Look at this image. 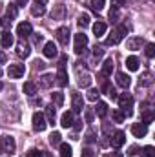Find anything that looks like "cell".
Here are the masks:
<instances>
[{
    "label": "cell",
    "mask_w": 155,
    "mask_h": 157,
    "mask_svg": "<svg viewBox=\"0 0 155 157\" xmlns=\"http://www.w3.org/2000/svg\"><path fill=\"white\" fill-rule=\"evenodd\" d=\"M119 101V106H120V112H122V117H131V106H133V97L131 93H122L117 97Z\"/></svg>",
    "instance_id": "obj_1"
},
{
    "label": "cell",
    "mask_w": 155,
    "mask_h": 157,
    "mask_svg": "<svg viewBox=\"0 0 155 157\" xmlns=\"http://www.w3.org/2000/svg\"><path fill=\"white\" fill-rule=\"evenodd\" d=\"M0 148H2L4 154L13 155L15 150H17V143H15L13 137H9V135H2V137H0Z\"/></svg>",
    "instance_id": "obj_2"
},
{
    "label": "cell",
    "mask_w": 155,
    "mask_h": 157,
    "mask_svg": "<svg viewBox=\"0 0 155 157\" xmlns=\"http://www.w3.org/2000/svg\"><path fill=\"white\" fill-rule=\"evenodd\" d=\"M33 130L35 132H44L46 130V126H47V122H46V117L42 115V113H39V112H35L33 113Z\"/></svg>",
    "instance_id": "obj_3"
},
{
    "label": "cell",
    "mask_w": 155,
    "mask_h": 157,
    "mask_svg": "<svg viewBox=\"0 0 155 157\" xmlns=\"http://www.w3.org/2000/svg\"><path fill=\"white\" fill-rule=\"evenodd\" d=\"M24 73H26V66L24 64H11L7 68V75L11 78H20L24 77Z\"/></svg>",
    "instance_id": "obj_4"
},
{
    "label": "cell",
    "mask_w": 155,
    "mask_h": 157,
    "mask_svg": "<svg viewBox=\"0 0 155 157\" xmlns=\"http://www.w3.org/2000/svg\"><path fill=\"white\" fill-rule=\"evenodd\" d=\"M17 35L20 37V39H28L29 35H33V28H31V24L29 22H20L18 26H17Z\"/></svg>",
    "instance_id": "obj_5"
},
{
    "label": "cell",
    "mask_w": 155,
    "mask_h": 157,
    "mask_svg": "<svg viewBox=\"0 0 155 157\" xmlns=\"http://www.w3.org/2000/svg\"><path fill=\"white\" fill-rule=\"evenodd\" d=\"M86 46H88V37H86L84 33H77V35H75V53L80 55Z\"/></svg>",
    "instance_id": "obj_6"
},
{
    "label": "cell",
    "mask_w": 155,
    "mask_h": 157,
    "mask_svg": "<svg viewBox=\"0 0 155 157\" xmlns=\"http://www.w3.org/2000/svg\"><path fill=\"white\" fill-rule=\"evenodd\" d=\"M70 28L68 26H62V28H59L57 29V39H59V42L62 44V46H68V42H70Z\"/></svg>",
    "instance_id": "obj_7"
},
{
    "label": "cell",
    "mask_w": 155,
    "mask_h": 157,
    "mask_svg": "<svg viewBox=\"0 0 155 157\" xmlns=\"http://www.w3.org/2000/svg\"><path fill=\"white\" fill-rule=\"evenodd\" d=\"M131 133H133L135 137H144V135L148 133V124H144V122H135V124L131 126Z\"/></svg>",
    "instance_id": "obj_8"
},
{
    "label": "cell",
    "mask_w": 155,
    "mask_h": 157,
    "mask_svg": "<svg viewBox=\"0 0 155 157\" xmlns=\"http://www.w3.org/2000/svg\"><path fill=\"white\" fill-rule=\"evenodd\" d=\"M71 106H73V112H82L84 108V99L80 93H73L71 95Z\"/></svg>",
    "instance_id": "obj_9"
},
{
    "label": "cell",
    "mask_w": 155,
    "mask_h": 157,
    "mask_svg": "<svg viewBox=\"0 0 155 157\" xmlns=\"http://www.w3.org/2000/svg\"><path fill=\"white\" fill-rule=\"evenodd\" d=\"M29 53H31V48H29V46H28L24 40L17 44V55H18V57H22V59H28V57H29Z\"/></svg>",
    "instance_id": "obj_10"
},
{
    "label": "cell",
    "mask_w": 155,
    "mask_h": 157,
    "mask_svg": "<svg viewBox=\"0 0 155 157\" xmlns=\"http://www.w3.org/2000/svg\"><path fill=\"white\" fill-rule=\"evenodd\" d=\"M117 84H119L120 88L128 90L130 84H131V78H130V75H126L124 71H119V73H117Z\"/></svg>",
    "instance_id": "obj_11"
},
{
    "label": "cell",
    "mask_w": 155,
    "mask_h": 157,
    "mask_svg": "<svg viewBox=\"0 0 155 157\" xmlns=\"http://www.w3.org/2000/svg\"><path fill=\"white\" fill-rule=\"evenodd\" d=\"M141 46H144V39H141V37H133V39H130L126 42V48L128 49H141Z\"/></svg>",
    "instance_id": "obj_12"
},
{
    "label": "cell",
    "mask_w": 155,
    "mask_h": 157,
    "mask_svg": "<svg viewBox=\"0 0 155 157\" xmlns=\"http://www.w3.org/2000/svg\"><path fill=\"white\" fill-rule=\"evenodd\" d=\"M124 143H126V133H124V132H115L113 137H112V144H113L115 148H119V146H122Z\"/></svg>",
    "instance_id": "obj_13"
},
{
    "label": "cell",
    "mask_w": 155,
    "mask_h": 157,
    "mask_svg": "<svg viewBox=\"0 0 155 157\" xmlns=\"http://www.w3.org/2000/svg\"><path fill=\"white\" fill-rule=\"evenodd\" d=\"M0 44H2V48H11L13 44H15V40H13V35L9 33V31H4L2 33V37H0Z\"/></svg>",
    "instance_id": "obj_14"
},
{
    "label": "cell",
    "mask_w": 155,
    "mask_h": 157,
    "mask_svg": "<svg viewBox=\"0 0 155 157\" xmlns=\"http://www.w3.org/2000/svg\"><path fill=\"white\" fill-rule=\"evenodd\" d=\"M57 46L53 44V42H46V46H44V55L47 57V59H53V57H57Z\"/></svg>",
    "instance_id": "obj_15"
},
{
    "label": "cell",
    "mask_w": 155,
    "mask_h": 157,
    "mask_svg": "<svg viewBox=\"0 0 155 157\" xmlns=\"http://www.w3.org/2000/svg\"><path fill=\"white\" fill-rule=\"evenodd\" d=\"M60 126H62V128H71V126H73V113H71V112L62 113V117H60Z\"/></svg>",
    "instance_id": "obj_16"
},
{
    "label": "cell",
    "mask_w": 155,
    "mask_h": 157,
    "mask_svg": "<svg viewBox=\"0 0 155 157\" xmlns=\"http://www.w3.org/2000/svg\"><path fill=\"white\" fill-rule=\"evenodd\" d=\"M57 82H59V86H68V73H66V70L64 68H60L59 66V71H57Z\"/></svg>",
    "instance_id": "obj_17"
},
{
    "label": "cell",
    "mask_w": 155,
    "mask_h": 157,
    "mask_svg": "<svg viewBox=\"0 0 155 157\" xmlns=\"http://www.w3.org/2000/svg\"><path fill=\"white\" fill-rule=\"evenodd\" d=\"M139 64H141V62H139V59H137V57H133V55L126 59V68H128L130 71H137V70H139Z\"/></svg>",
    "instance_id": "obj_18"
},
{
    "label": "cell",
    "mask_w": 155,
    "mask_h": 157,
    "mask_svg": "<svg viewBox=\"0 0 155 157\" xmlns=\"http://www.w3.org/2000/svg\"><path fill=\"white\" fill-rule=\"evenodd\" d=\"M120 39H122L120 31H119V29H115V31H112V35L106 39V46H115L117 42H120Z\"/></svg>",
    "instance_id": "obj_19"
},
{
    "label": "cell",
    "mask_w": 155,
    "mask_h": 157,
    "mask_svg": "<svg viewBox=\"0 0 155 157\" xmlns=\"http://www.w3.org/2000/svg\"><path fill=\"white\" fill-rule=\"evenodd\" d=\"M31 13H33L35 17H42V15L46 13V6H44V4H40V2H37V0H35V4L31 6Z\"/></svg>",
    "instance_id": "obj_20"
},
{
    "label": "cell",
    "mask_w": 155,
    "mask_h": 157,
    "mask_svg": "<svg viewBox=\"0 0 155 157\" xmlns=\"http://www.w3.org/2000/svg\"><path fill=\"white\" fill-rule=\"evenodd\" d=\"M106 24L104 22H95L93 24V33H95V37H102L104 33H106Z\"/></svg>",
    "instance_id": "obj_21"
},
{
    "label": "cell",
    "mask_w": 155,
    "mask_h": 157,
    "mask_svg": "<svg viewBox=\"0 0 155 157\" xmlns=\"http://www.w3.org/2000/svg\"><path fill=\"white\" fill-rule=\"evenodd\" d=\"M17 15H18L17 4H9V6L6 7V17H7L9 20H13V18H17Z\"/></svg>",
    "instance_id": "obj_22"
},
{
    "label": "cell",
    "mask_w": 155,
    "mask_h": 157,
    "mask_svg": "<svg viewBox=\"0 0 155 157\" xmlns=\"http://www.w3.org/2000/svg\"><path fill=\"white\" fill-rule=\"evenodd\" d=\"M152 82H153L152 73H150V71H144L142 77H141V80H139V88H141V86H152Z\"/></svg>",
    "instance_id": "obj_23"
},
{
    "label": "cell",
    "mask_w": 155,
    "mask_h": 157,
    "mask_svg": "<svg viewBox=\"0 0 155 157\" xmlns=\"http://www.w3.org/2000/svg\"><path fill=\"white\" fill-rule=\"evenodd\" d=\"M112 71H113V60H112V59H108V60L102 64V75H104V77H110V75H112Z\"/></svg>",
    "instance_id": "obj_24"
},
{
    "label": "cell",
    "mask_w": 155,
    "mask_h": 157,
    "mask_svg": "<svg viewBox=\"0 0 155 157\" xmlns=\"http://www.w3.org/2000/svg\"><path fill=\"white\" fill-rule=\"evenodd\" d=\"M95 112H97V115H99V117H106V113H108V104H106V102H102V101H99V102H97Z\"/></svg>",
    "instance_id": "obj_25"
},
{
    "label": "cell",
    "mask_w": 155,
    "mask_h": 157,
    "mask_svg": "<svg viewBox=\"0 0 155 157\" xmlns=\"http://www.w3.org/2000/svg\"><path fill=\"white\" fill-rule=\"evenodd\" d=\"M73 155V150L68 143H60V157H71Z\"/></svg>",
    "instance_id": "obj_26"
},
{
    "label": "cell",
    "mask_w": 155,
    "mask_h": 157,
    "mask_svg": "<svg viewBox=\"0 0 155 157\" xmlns=\"http://www.w3.org/2000/svg\"><path fill=\"white\" fill-rule=\"evenodd\" d=\"M51 101H53V102L60 108V106L64 104V95H62L60 91H53V93H51Z\"/></svg>",
    "instance_id": "obj_27"
},
{
    "label": "cell",
    "mask_w": 155,
    "mask_h": 157,
    "mask_svg": "<svg viewBox=\"0 0 155 157\" xmlns=\"http://www.w3.org/2000/svg\"><path fill=\"white\" fill-rule=\"evenodd\" d=\"M89 84H91V75L89 73H84V75L78 77V86L80 88H88Z\"/></svg>",
    "instance_id": "obj_28"
},
{
    "label": "cell",
    "mask_w": 155,
    "mask_h": 157,
    "mask_svg": "<svg viewBox=\"0 0 155 157\" xmlns=\"http://www.w3.org/2000/svg\"><path fill=\"white\" fill-rule=\"evenodd\" d=\"M24 93L29 95V97H33V95L37 93V86H35L33 82H26V84H24Z\"/></svg>",
    "instance_id": "obj_29"
},
{
    "label": "cell",
    "mask_w": 155,
    "mask_h": 157,
    "mask_svg": "<svg viewBox=\"0 0 155 157\" xmlns=\"http://www.w3.org/2000/svg\"><path fill=\"white\" fill-rule=\"evenodd\" d=\"M46 119H47V121H49L51 124L55 122V119H57V112H55V108H53V104L46 108Z\"/></svg>",
    "instance_id": "obj_30"
},
{
    "label": "cell",
    "mask_w": 155,
    "mask_h": 157,
    "mask_svg": "<svg viewBox=\"0 0 155 157\" xmlns=\"http://www.w3.org/2000/svg\"><path fill=\"white\" fill-rule=\"evenodd\" d=\"M77 24L80 26V28H88V26H89V15H86V13H82V15L78 17Z\"/></svg>",
    "instance_id": "obj_31"
},
{
    "label": "cell",
    "mask_w": 155,
    "mask_h": 157,
    "mask_svg": "<svg viewBox=\"0 0 155 157\" xmlns=\"http://www.w3.org/2000/svg\"><path fill=\"white\" fill-rule=\"evenodd\" d=\"M60 137H62V135H60L59 132H53V133L49 135V143H51L53 146H57V144H60Z\"/></svg>",
    "instance_id": "obj_32"
},
{
    "label": "cell",
    "mask_w": 155,
    "mask_h": 157,
    "mask_svg": "<svg viewBox=\"0 0 155 157\" xmlns=\"http://www.w3.org/2000/svg\"><path fill=\"white\" fill-rule=\"evenodd\" d=\"M91 2V7L95 9V11H100L104 6H106V0H89Z\"/></svg>",
    "instance_id": "obj_33"
},
{
    "label": "cell",
    "mask_w": 155,
    "mask_h": 157,
    "mask_svg": "<svg viewBox=\"0 0 155 157\" xmlns=\"http://www.w3.org/2000/svg\"><path fill=\"white\" fill-rule=\"evenodd\" d=\"M99 95H100L99 90H89V91H88V101L95 102V101H99Z\"/></svg>",
    "instance_id": "obj_34"
},
{
    "label": "cell",
    "mask_w": 155,
    "mask_h": 157,
    "mask_svg": "<svg viewBox=\"0 0 155 157\" xmlns=\"http://www.w3.org/2000/svg\"><path fill=\"white\" fill-rule=\"evenodd\" d=\"M144 51H146V57H148V59H153L155 57V44H152V42L146 44V49H144Z\"/></svg>",
    "instance_id": "obj_35"
},
{
    "label": "cell",
    "mask_w": 155,
    "mask_h": 157,
    "mask_svg": "<svg viewBox=\"0 0 155 157\" xmlns=\"http://www.w3.org/2000/svg\"><path fill=\"white\" fill-rule=\"evenodd\" d=\"M51 82H53V77H51V75H42V78H40V84H42L44 88H49Z\"/></svg>",
    "instance_id": "obj_36"
},
{
    "label": "cell",
    "mask_w": 155,
    "mask_h": 157,
    "mask_svg": "<svg viewBox=\"0 0 155 157\" xmlns=\"http://www.w3.org/2000/svg\"><path fill=\"white\" fill-rule=\"evenodd\" d=\"M153 146H144L142 148V154H141V157H153Z\"/></svg>",
    "instance_id": "obj_37"
},
{
    "label": "cell",
    "mask_w": 155,
    "mask_h": 157,
    "mask_svg": "<svg viewBox=\"0 0 155 157\" xmlns=\"http://www.w3.org/2000/svg\"><path fill=\"white\" fill-rule=\"evenodd\" d=\"M102 55H104V49H102L100 46H95V48H93V57H95V59H100Z\"/></svg>",
    "instance_id": "obj_38"
},
{
    "label": "cell",
    "mask_w": 155,
    "mask_h": 157,
    "mask_svg": "<svg viewBox=\"0 0 155 157\" xmlns=\"http://www.w3.org/2000/svg\"><path fill=\"white\" fill-rule=\"evenodd\" d=\"M117 18H119V9H117V6H113V7H112V11H110V20L117 22Z\"/></svg>",
    "instance_id": "obj_39"
},
{
    "label": "cell",
    "mask_w": 155,
    "mask_h": 157,
    "mask_svg": "<svg viewBox=\"0 0 155 157\" xmlns=\"http://www.w3.org/2000/svg\"><path fill=\"white\" fill-rule=\"evenodd\" d=\"M26 157H44V154H42L40 150H29Z\"/></svg>",
    "instance_id": "obj_40"
},
{
    "label": "cell",
    "mask_w": 155,
    "mask_h": 157,
    "mask_svg": "<svg viewBox=\"0 0 155 157\" xmlns=\"http://www.w3.org/2000/svg\"><path fill=\"white\" fill-rule=\"evenodd\" d=\"M152 121H153V115H152V113H148V112H146V113L142 115V122H144V124H150Z\"/></svg>",
    "instance_id": "obj_41"
},
{
    "label": "cell",
    "mask_w": 155,
    "mask_h": 157,
    "mask_svg": "<svg viewBox=\"0 0 155 157\" xmlns=\"http://www.w3.org/2000/svg\"><path fill=\"white\" fill-rule=\"evenodd\" d=\"M82 157H95V152L91 148H84L82 150Z\"/></svg>",
    "instance_id": "obj_42"
},
{
    "label": "cell",
    "mask_w": 155,
    "mask_h": 157,
    "mask_svg": "<svg viewBox=\"0 0 155 157\" xmlns=\"http://www.w3.org/2000/svg\"><path fill=\"white\" fill-rule=\"evenodd\" d=\"M112 115H113V121H115V122H122V121H124V117H122L120 112H113Z\"/></svg>",
    "instance_id": "obj_43"
},
{
    "label": "cell",
    "mask_w": 155,
    "mask_h": 157,
    "mask_svg": "<svg viewBox=\"0 0 155 157\" xmlns=\"http://www.w3.org/2000/svg\"><path fill=\"white\" fill-rule=\"evenodd\" d=\"M86 141H88V143H93V141H95V132H93V130H89V132L86 133Z\"/></svg>",
    "instance_id": "obj_44"
},
{
    "label": "cell",
    "mask_w": 155,
    "mask_h": 157,
    "mask_svg": "<svg viewBox=\"0 0 155 157\" xmlns=\"http://www.w3.org/2000/svg\"><path fill=\"white\" fill-rule=\"evenodd\" d=\"M86 122H93V112L86 110Z\"/></svg>",
    "instance_id": "obj_45"
},
{
    "label": "cell",
    "mask_w": 155,
    "mask_h": 157,
    "mask_svg": "<svg viewBox=\"0 0 155 157\" xmlns=\"http://www.w3.org/2000/svg\"><path fill=\"white\" fill-rule=\"evenodd\" d=\"M137 152H139V148H137V146H131V148L128 150V155L133 157V155H137Z\"/></svg>",
    "instance_id": "obj_46"
},
{
    "label": "cell",
    "mask_w": 155,
    "mask_h": 157,
    "mask_svg": "<svg viewBox=\"0 0 155 157\" xmlns=\"http://www.w3.org/2000/svg\"><path fill=\"white\" fill-rule=\"evenodd\" d=\"M73 128H75V130H80V128H82V119H78V121H73Z\"/></svg>",
    "instance_id": "obj_47"
},
{
    "label": "cell",
    "mask_w": 155,
    "mask_h": 157,
    "mask_svg": "<svg viewBox=\"0 0 155 157\" xmlns=\"http://www.w3.org/2000/svg\"><path fill=\"white\" fill-rule=\"evenodd\" d=\"M35 68H37V70H44V68H46V64H44L42 60H37V62H35Z\"/></svg>",
    "instance_id": "obj_48"
},
{
    "label": "cell",
    "mask_w": 155,
    "mask_h": 157,
    "mask_svg": "<svg viewBox=\"0 0 155 157\" xmlns=\"http://www.w3.org/2000/svg\"><path fill=\"white\" fill-rule=\"evenodd\" d=\"M108 95H110L112 99H117V91L113 90V88H110V90H108Z\"/></svg>",
    "instance_id": "obj_49"
},
{
    "label": "cell",
    "mask_w": 155,
    "mask_h": 157,
    "mask_svg": "<svg viewBox=\"0 0 155 157\" xmlns=\"http://www.w3.org/2000/svg\"><path fill=\"white\" fill-rule=\"evenodd\" d=\"M42 40H44V37H42L40 33H37V35H35V44H40Z\"/></svg>",
    "instance_id": "obj_50"
},
{
    "label": "cell",
    "mask_w": 155,
    "mask_h": 157,
    "mask_svg": "<svg viewBox=\"0 0 155 157\" xmlns=\"http://www.w3.org/2000/svg\"><path fill=\"white\" fill-rule=\"evenodd\" d=\"M6 60H7V57H6V53H4V51H0V64H4Z\"/></svg>",
    "instance_id": "obj_51"
},
{
    "label": "cell",
    "mask_w": 155,
    "mask_h": 157,
    "mask_svg": "<svg viewBox=\"0 0 155 157\" xmlns=\"http://www.w3.org/2000/svg\"><path fill=\"white\" fill-rule=\"evenodd\" d=\"M28 2H29V0H17V7H18V6H26Z\"/></svg>",
    "instance_id": "obj_52"
},
{
    "label": "cell",
    "mask_w": 155,
    "mask_h": 157,
    "mask_svg": "<svg viewBox=\"0 0 155 157\" xmlns=\"http://www.w3.org/2000/svg\"><path fill=\"white\" fill-rule=\"evenodd\" d=\"M113 157H122V154H120V152H115V154H113Z\"/></svg>",
    "instance_id": "obj_53"
},
{
    "label": "cell",
    "mask_w": 155,
    "mask_h": 157,
    "mask_svg": "<svg viewBox=\"0 0 155 157\" xmlns=\"http://www.w3.org/2000/svg\"><path fill=\"white\" fill-rule=\"evenodd\" d=\"M37 2H40V4H44V6H46V2H47V0H37Z\"/></svg>",
    "instance_id": "obj_54"
},
{
    "label": "cell",
    "mask_w": 155,
    "mask_h": 157,
    "mask_svg": "<svg viewBox=\"0 0 155 157\" xmlns=\"http://www.w3.org/2000/svg\"><path fill=\"white\" fill-rule=\"evenodd\" d=\"M0 90H2V82H0Z\"/></svg>",
    "instance_id": "obj_55"
},
{
    "label": "cell",
    "mask_w": 155,
    "mask_h": 157,
    "mask_svg": "<svg viewBox=\"0 0 155 157\" xmlns=\"http://www.w3.org/2000/svg\"><path fill=\"white\" fill-rule=\"evenodd\" d=\"M0 75H2V70H0Z\"/></svg>",
    "instance_id": "obj_56"
}]
</instances>
